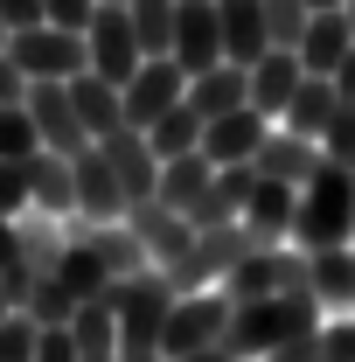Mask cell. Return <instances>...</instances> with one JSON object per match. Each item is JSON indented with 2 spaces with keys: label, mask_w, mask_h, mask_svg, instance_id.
Instances as JSON below:
<instances>
[{
  "label": "cell",
  "mask_w": 355,
  "mask_h": 362,
  "mask_svg": "<svg viewBox=\"0 0 355 362\" xmlns=\"http://www.w3.org/2000/svg\"><path fill=\"white\" fill-rule=\"evenodd\" d=\"M293 251H355V188L342 168H320V175L300 188V209H293V237H286Z\"/></svg>",
  "instance_id": "6da1fadb"
},
{
  "label": "cell",
  "mask_w": 355,
  "mask_h": 362,
  "mask_svg": "<svg viewBox=\"0 0 355 362\" xmlns=\"http://www.w3.org/2000/svg\"><path fill=\"white\" fill-rule=\"evenodd\" d=\"M91 307H112V320H119V362H161V334H168V307H175V293H168L161 272L119 279Z\"/></svg>",
  "instance_id": "7a4b0ae2"
},
{
  "label": "cell",
  "mask_w": 355,
  "mask_h": 362,
  "mask_svg": "<svg viewBox=\"0 0 355 362\" xmlns=\"http://www.w3.org/2000/svg\"><path fill=\"white\" fill-rule=\"evenodd\" d=\"M7 63L28 77V84H70V77H84V35H70V28H21V35H7Z\"/></svg>",
  "instance_id": "3957f363"
},
{
  "label": "cell",
  "mask_w": 355,
  "mask_h": 362,
  "mask_svg": "<svg viewBox=\"0 0 355 362\" xmlns=\"http://www.w3.org/2000/svg\"><path fill=\"white\" fill-rule=\"evenodd\" d=\"M84 63H91V77L98 84H112V90H126L139 77V42H133V21H126V7H98L91 14V28H84Z\"/></svg>",
  "instance_id": "277c9868"
},
{
  "label": "cell",
  "mask_w": 355,
  "mask_h": 362,
  "mask_svg": "<svg viewBox=\"0 0 355 362\" xmlns=\"http://www.w3.org/2000/svg\"><path fill=\"white\" fill-rule=\"evenodd\" d=\"M223 327H230V300L223 293H188L168 307V334H161V356L181 362V356H202V349H216Z\"/></svg>",
  "instance_id": "5b68a950"
},
{
  "label": "cell",
  "mask_w": 355,
  "mask_h": 362,
  "mask_svg": "<svg viewBox=\"0 0 355 362\" xmlns=\"http://www.w3.org/2000/svg\"><path fill=\"white\" fill-rule=\"evenodd\" d=\"M181 77H202L223 63V21H216V0H175V49H168Z\"/></svg>",
  "instance_id": "8992f818"
},
{
  "label": "cell",
  "mask_w": 355,
  "mask_h": 362,
  "mask_svg": "<svg viewBox=\"0 0 355 362\" xmlns=\"http://www.w3.org/2000/svg\"><path fill=\"white\" fill-rule=\"evenodd\" d=\"M28 119H35V133H42V153L56 160H77L91 146V133L77 126V105H70V84H28Z\"/></svg>",
  "instance_id": "52a82bcc"
},
{
  "label": "cell",
  "mask_w": 355,
  "mask_h": 362,
  "mask_svg": "<svg viewBox=\"0 0 355 362\" xmlns=\"http://www.w3.org/2000/svg\"><path fill=\"white\" fill-rule=\"evenodd\" d=\"M181 98H188V77L161 56V63H139V77L119 90V112H126V126H133V133H146L153 119H168V112H175Z\"/></svg>",
  "instance_id": "ba28073f"
},
{
  "label": "cell",
  "mask_w": 355,
  "mask_h": 362,
  "mask_svg": "<svg viewBox=\"0 0 355 362\" xmlns=\"http://www.w3.org/2000/svg\"><path fill=\"white\" fill-rule=\"evenodd\" d=\"M272 139V119L265 112H251V105H237V112H223L202 126V160L209 168H237V160H258V146Z\"/></svg>",
  "instance_id": "9c48e42d"
},
{
  "label": "cell",
  "mask_w": 355,
  "mask_h": 362,
  "mask_svg": "<svg viewBox=\"0 0 355 362\" xmlns=\"http://www.w3.org/2000/svg\"><path fill=\"white\" fill-rule=\"evenodd\" d=\"M126 230L139 237V251L153 258V272L181 265V258L195 251V230H188V216H175V209H161V202H133V209H126Z\"/></svg>",
  "instance_id": "30bf717a"
},
{
  "label": "cell",
  "mask_w": 355,
  "mask_h": 362,
  "mask_svg": "<svg viewBox=\"0 0 355 362\" xmlns=\"http://www.w3.org/2000/svg\"><path fill=\"white\" fill-rule=\"evenodd\" d=\"M70 175H77V216H84V223H126V188L112 175L105 146H84V153L70 160Z\"/></svg>",
  "instance_id": "8fae6325"
},
{
  "label": "cell",
  "mask_w": 355,
  "mask_h": 362,
  "mask_svg": "<svg viewBox=\"0 0 355 362\" xmlns=\"http://www.w3.org/2000/svg\"><path fill=\"white\" fill-rule=\"evenodd\" d=\"M216 21H223V63H230V70H258L272 56L265 0H216Z\"/></svg>",
  "instance_id": "7c38bea8"
},
{
  "label": "cell",
  "mask_w": 355,
  "mask_h": 362,
  "mask_svg": "<svg viewBox=\"0 0 355 362\" xmlns=\"http://www.w3.org/2000/svg\"><path fill=\"white\" fill-rule=\"evenodd\" d=\"M105 160H112V175H119V188H126V209H133V202H153V188H161V160H153L146 133L119 126V133L105 139Z\"/></svg>",
  "instance_id": "4fadbf2b"
},
{
  "label": "cell",
  "mask_w": 355,
  "mask_h": 362,
  "mask_svg": "<svg viewBox=\"0 0 355 362\" xmlns=\"http://www.w3.org/2000/svg\"><path fill=\"white\" fill-rule=\"evenodd\" d=\"M265 181H286V188H307L327 160H320V146L313 139H300V133H286V126H272V139L258 146V160H251Z\"/></svg>",
  "instance_id": "5bb4252c"
},
{
  "label": "cell",
  "mask_w": 355,
  "mask_h": 362,
  "mask_svg": "<svg viewBox=\"0 0 355 362\" xmlns=\"http://www.w3.org/2000/svg\"><path fill=\"white\" fill-rule=\"evenodd\" d=\"M202 126L209 119H223V112H237V105H251V70H230V63H216V70H202V77H188V98H181Z\"/></svg>",
  "instance_id": "9a60e30c"
},
{
  "label": "cell",
  "mask_w": 355,
  "mask_h": 362,
  "mask_svg": "<svg viewBox=\"0 0 355 362\" xmlns=\"http://www.w3.org/2000/svg\"><path fill=\"white\" fill-rule=\"evenodd\" d=\"M28 209H42L56 223L77 216V175H70V160H56V153H35L28 160Z\"/></svg>",
  "instance_id": "2e32d148"
},
{
  "label": "cell",
  "mask_w": 355,
  "mask_h": 362,
  "mask_svg": "<svg viewBox=\"0 0 355 362\" xmlns=\"http://www.w3.org/2000/svg\"><path fill=\"white\" fill-rule=\"evenodd\" d=\"M349 49H355V35H349V14H313L293 56H300V70H307V77H334Z\"/></svg>",
  "instance_id": "e0dca14e"
},
{
  "label": "cell",
  "mask_w": 355,
  "mask_h": 362,
  "mask_svg": "<svg viewBox=\"0 0 355 362\" xmlns=\"http://www.w3.org/2000/svg\"><path fill=\"white\" fill-rule=\"evenodd\" d=\"M300 56L293 49H272L265 63L251 70V112H265V119H286V105H293V90H300Z\"/></svg>",
  "instance_id": "ac0fdd59"
},
{
  "label": "cell",
  "mask_w": 355,
  "mask_h": 362,
  "mask_svg": "<svg viewBox=\"0 0 355 362\" xmlns=\"http://www.w3.org/2000/svg\"><path fill=\"white\" fill-rule=\"evenodd\" d=\"M293 209H300V188H286V181H265V175H258L251 202H244V223L258 230L265 244H286V237H293Z\"/></svg>",
  "instance_id": "d6986e66"
},
{
  "label": "cell",
  "mask_w": 355,
  "mask_h": 362,
  "mask_svg": "<svg viewBox=\"0 0 355 362\" xmlns=\"http://www.w3.org/2000/svg\"><path fill=\"white\" fill-rule=\"evenodd\" d=\"M70 105H77V126L91 133V146H105V139L126 126V112H119V90L112 84H98V77H70Z\"/></svg>",
  "instance_id": "ffe728a7"
},
{
  "label": "cell",
  "mask_w": 355,
  "mask_h": 362,
  "mask_svg": "<svg viewBox=\"0 0 355 362\" xmlns=\"http://www.w3.org/2000/svg\"><path fill=\"white\" fill-rule=\"evenodd\" d=\"M307 286L313 300H320V314H355V251H320V258H307Z\"/></svg>",
  "instance_id": "44dd1931"
},
{
  "label": "cell",
  "mask_w": 355,
  "mask_h": 362,
  "mask_svg": "<svg viewBox=\"0 0 355 362\" xmlns=\"http://www.w3.org/2000/svg\"><path fill=\"white\" fill-rule=\"evenodd\" d=\"M334 112H342V105H334V84H327V77H300V90H293V105H286V119H279V126L320 146V133L334 126Z\"/></svg>",
  "instance_id": "7402d4cb"
},
{
  "label": "cell",
  "mask_w": 355,
  "mask_h": 362,
  "mask_svg": "<svg viewBox=\"0 0 355 362\" xmlns=\"http://www.w3.org/2000/svg\"><path fill=\"white\" fill-rule=\"evenodd\" d=\"M14 244H21V265L35 279H56V265H63V223L56 216H42V209L14 216Z\"/></svg>",
  "instance_id": "603a6c76"
},
{
  "label": "cell",
  "mask_w": 355,
  "mask_h": 362,
  "mask_svg": "<svg viewBox=\"0 0 355 362\" xmlns=\"http://www.w3.org/2000/svg\"><path fill=\"white\" fill-rule=\"evenodd\" d=\"M216 181V168L202 160V153H181V160H161V188H153V202L161 209H175V216H188L195 209V195Z\"/></svg>",
  "instance_id": "cb8c5ba5"
},
{
  "label": "cell",
  "mask_w": 355,
  "mask_h": 362,
  "mask_svg": "<svg viewBox=\"0 0 355 362\" xmlns=\"http://www.w3.org/2000/svg\"><path fill=\"white\" fill-rule=\"evenodd\" d=\"M56 286H63V293H70L77 307H91V300H105V293H112V272H105V258H98L91 244H63Z\"/></svg>",
  "instance_id": "d4e9b609"
},
{
  "label": "cell",
  "mask_w": 355,
  "mask_h": 362,
  "mask_svg": "<svg viewBox=\"0 0 355 362\" xmlns=\"http://www.w3.org/2000/svg\"><path fill=\"white\" fill-rule=\"evenodd\" d=\"M126 21H133V42L146 63H161L175 49V0H126Z\"/></svg>",
  "instance_id": "484cf974"
},
{
  "label": "cell",
  "mask_w": 355,
  "mask_h": 362,
  "mask_svg": "<svg viewBox=\"0 0 355 362\" xmlns=\"http://www.w3.org/2000/svg\"><path fill=\"white\" fill-rule=\"evenodd\" d=\"M230 307H251V300H279V251H258V258H244V265L230 272L216 286Z\"/></svg>",
  "instance_id": "4316f807"
},
{
  "label": "cell",
  "mask_w": 355,
  "mask_h": 362,
  "mask_svg": "<svg viewBox=\"0 0 355 362\" xmlns=\"http://www.w3.org/2000/svg\"><path fill=\"white\" fill-rule=\"evenodd\" d=\"M146 146H153V160H181V153H202V119H195L188 105H175L168 119H153V126H146Z\"/></svg>",
  "instance_id": "83f0119b"
},
{
  "label": "cell",
  "mask_w": 355,
  "mask_h": 362,
  "mask_svg": "<svg viewBox=\"0 0 355 362\" xmlns=\"http://www.w3.org/2000/svg\"><path fill=\"white\" fill-rule=\"evenodd\" d=\"M21 314L35 320V327H70V320H77V300H70L56 279H35L28 300H21Z\"/></svg>",
  "instance_id": "f1b7e54d"
},
{
  "label": "cell",
  "mask_w": 355,
  "mask_h": 362,
  "mask_svg": "<svg viewBox=\"0 0 355 362\" xmlns=\"http://www.w3.org/2000/svg\"><path fill=\"white\" fill-rule=\"evenodd\" d=\"M35 153H42V133L28 105H0V160H35Z\"/></svg>",
  "instance_id": "f546056e"
},
{
  "label": "cell",
  "mask_w": 355,
  "mask_h": 362,
  "mask_svg": "<svg viewBox=\"0 0 355 362\" xmlns=\"http://www.w3.org/2000/svg\"><path fill=\"white\" fill-rule=\"evenodd\" d=\"M307 21H313L307 0H265V35H272V49H300Z\"/></svg>",
  "instance_id": "4dcf8cb0"
},
{
  "label": "cell",
  "mask_w": 355,
  "mask_h": 362,
  "mask_svg": "<svg viewBox=\"0 0 355 362\" xmlns=\"http://www.w3.org/2000/svg\"><path fill=\"white\" fill-rule=\"evenodd\" d=\"M320 160H327V168H342V175H355V112H349V105H342V112H334V126L320 133Z\"/></svg>",
  "instance_id": "1f68e13d"
},
{
  "label": "cell",
  "mask_w": 355,
  "mask_h": 362,
  "mask_svg": "<svg viewBox=\"0 0 355 362\" xmlns=\"http://www.w3.org/2000/svg\"><path fill=\"white\" fill-rule=\"evenodd\" d=\"M35 341H42V327H35L28 314L0 320V362H35Z\"/></svg>",
  "instance_id": "d6a6232c"
},
{
  "label": "cell",
  "mask_w": 355,
  "mask_h": 362,
  "mask_svg": "<svg viewBox=\"0 0 355 362\" xmlns=\"http://www.w3.org/2000/svg\"><path fill=\"white\" fill-rule=\"evenodd\" d=\"M28 216V160H0V223Z\"/></svg>",
  "instance_id": "836d02e7"
},
{
  "label": "cell",
  "mask_w": 355,
  "mask_h": 362,
  "mask_svg": "<svg viewBox=\"0 0 355 362\" xmlns=\"http://www.w3.org/2000/svg\"><path fill=\"white\" fill-rule=\"evenodd\" d=\"M320 356L327 362H355V314L320 320Z\"/></svg>",
  "instance_id": "e575fe53"
},
{
  "label": "cell",
  "mask_w": 355,
  "mask_h": 362,
  "mask_svg": "<svg viewBox=\"0 0 355 362\" xmlns=\"http://www.w3.org/2000/svg\"><path fill=\"white\" fill-rule=\"evenodd\" d=\"M91 14H98V0H42V21L49 28H70V35H84Z\"/></svg>",
  "instance_id": "d590c367"
},
{
  "label": "cell",
  "mask_w": 355,
  "mask_h": 362,
  "mask_svg": "<svg viewBox=\"0 0 355 362\" xmlns=\"http://www.w3.org/2000/svg\"><path fill=\"white\" fill-rule=\"evenodd\" d=\"M0 21H7V35L42 28V0H0Z\"/></svg>",
  "instance_id": "8d00e7d4"
},
{
  "label": "cell",
  "mask_w": 355,
  "mask_h": 362,
  "mask_svg": "<svg viewBox=\"0 0 355 362\" xmlns=\"http://www.w3.org/2000/svg\"><path fill=\"white\" fill-rule=\"evenodd\" d=\"M35 362H77V341H70V327H42V341H35Z\"/></svg>",
  "instance_id": "74e56055"
},
{
  "label": "cell",
  "mask_w": 355,
  "mask_h": 362,
  "mask_svg": "<svg viewBox=\"0 0 355 362\" xmlns=\"http://www.w3.org/2000/svg\"><path fill=\"white\" fill-rule=\"evenodd\" d=\"M272 362H327V356H320V334H293L272 349Z\"/></svg>",
  "instance_id": "f35d334b"
},
{
  "label": "cell",
  "mask_w": 355,
  "mask_h": 362,
  "mask_svg": "<svg viewBox=\"0 0 355 362\" xmlns=\"http://www.w3.org/2000/svg\"><path fill=\"white\" fill-rule=\"evenodd\" d=\"M21 98H28V77H21V70L7 63V49H0V105H21Z\"/></svg>",
  "instance_id": "ab89813d"
},
{
  "label": "cell",
  "mask_w": 355,
  "mask_h": 362,
  "mask_svg": "<svg viewBox=\"0 0 355 362\" xmlns=\"http://www.w3.org/2000/svg\"><path fill=\"white\" fill-rule=\"evenodd\" d=\"M327 84H334V105H349V112H355V49L342 56V70H334Z\"/></svg>",
  "instance_id": "60d3db41"
},
{
  "label": "cell",
  "mask_w": 355,
  "mask_h": 362,
  "mask_svg": "<svg viewBox=\"0 0 355 362\" xmlns=\"http://www.w3.org/2000/svg\"><path fill=\"white\" fill-rule=\"evenodd\" d=\"M313 14H342V7H349V0H307Z\"/></svg>",
  "instance_id": "b9f144b4"
},
{
  "label": "cell",
  "mask_w": 355,
  "mask_h": 362,
  "mask_svg": "<svg viewBox=\"0 0 355 362\" xmlns=\"http://www.w3.org/2000/svg\"><path fill=\"white\" fill-rule=\"evenodd\" d=\"M342 14H349V35H355V0H349V7H342Z\"/></svg>",
  "instance_id": "7bdbcfd3"
},
{
  "label": "cell",
  "mask_w": 355,
  "mask_h": 362,
  "mask_svg": "<svg viewBox=\"0 0 355 362\" xmlns=\"http://www.w3.org/2000/svg\"><path fill=\"white\" fill-rule=\"evenodd\" d=\"M98 7H126V0H98Z\"/></svg>",
  "instance_id": "ee69618b"
},
{
  "label": "cell",
  "mask_w": 355,
  "mask_h": 362,
  "mask_svg": "<svg viewBox=\"0 0 355 362\" xmlns=\"http://www.w3.org/2000/svg\"><path fill=\"white\" fill-rule=\"evenodd\" d=\"M7 314H14V307H7V300H0V320H7Z\"/></svg>",
  "instance_id": "f6af8a7d"
},
{
  "label": "cell",
  "mask_w": 355,
  "mask_h": 362,
  "mask_svg": "<svg viewBox=\"0 0 355 362\" xmlns=\"http://www.w3.org/2000/svg\"><path fill=\"white\" fill-rule=\"evenodd\" d=\"M0 49H7V21H0Z\"/></svg>",
  "instance_id": "bcb514c9"
},
{
  "label": "cell",
  "mask_w": 355,
  "mask_h": 362,
  "mask_svg": "<svg viewBox=\"0 0 355 362\" xmlns=\"http://www.w3.org/2000/svg\"><path fill=\"white\" fill-rule=\"evenodd\" d=\"M349 188H355V175H349Z\"/></svg>",
  "instance_id": "7dc6e473"
}]
</instances>
